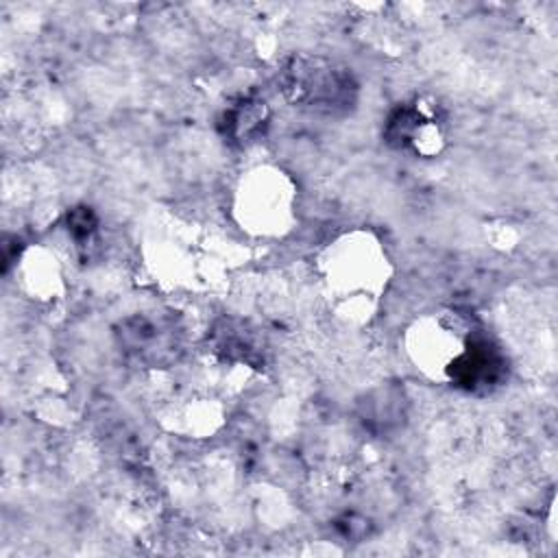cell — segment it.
Masks as SVG:
<instances>
[{
  "label": "cell",
  "mask_w": 558,
  "mask_h": 558,
  "mask_svg": "<svg viewBox=\"0 0 558 558\" xmlns=\"http://www.w3.org/2000/svg\"><path fill=\"white\" fill-rule=\"evenodd\" d=\"M286 89L294 100L312 107L336 109L349 100V92L353 87L333 65H323L320 61H294L292 68L286 70Z\"/></svg>",
  "instance_id": "6da1fadb"
}]
</instances>
